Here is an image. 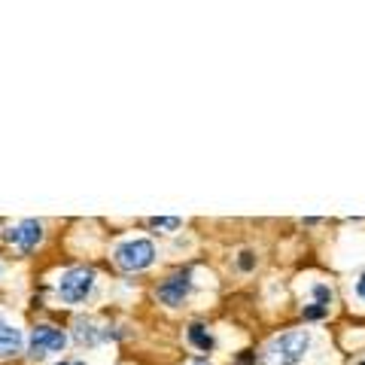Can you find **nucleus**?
<instances>
[{
  "instance_id": "f257e3e1",
  "label": "nucleus",
  "mask_w": 365,
  "mask_h": 365,
  "mask_svg": "<svg viewBox=\"0 0 365 365\" xmlns=\"http://www.w3.org/2000/svg\"><path fill=\"white\" fill-rule=\"evenodd\" d=\"M314 335L307 329H289V332L274 335L262 350V365H302L311 353Z\"/></svg>"
},
{
  "instance_id": "f03ea898",
  "label": "nucleus",
  "mask_w": 365,
  "mask_h": 365,
  "mask_svg": "<svg viewBox=\"0 0 365 365\" xmlns=\"http://www.w3.org/2000/svg\"><path fill=\"white\" fill-rule=\"evenodd\" d=\"M95 283H98V274L86 268V265H76L71 271L61 274L58 280V299L64 304H83L88 302V295L95 292Z\"/></svg>"
},
{
  "instance_id": "7ed1b4c3",
  "label": "nucleus",
  "mask_w": 365,
  "mask_h": 365,
  "mask_svg": "<svg viewBox=\"0 0 365 365\" xmlns=\"http://www.w3.org/2000/svg\"><path fill=\"white\" fill-rule=\"evenodd\" d=\"M113 259L122 271H146L155 262V244L150 237H128L113 250Z\"/></svg>"
},
{
  "instance_id": "20e7f679",
  "label": "nucleus",
  "mask_w": 365,
  "mask_h": 365,
  "mask_svg": "<svg viewBox=\"0 0 365 365\" xmlns=\"http://www.w3.org/2000/svg\"><path fill=\"white\" fill-rule=\"evenodd\" d=\"M192 287H195V280H192V268H180V271L168 274V277L158 283L155 299L162 304H168V307H180L192 295Z\"/></svg>"
},
{
  "instance_id": "39448f33",
  "label": "nucleus",
  "mask_w": 365,
  "mask_h": 365,
  "mask_svg": "<svg viewBox=\"0 0 365 365\" xmlns=\"http://www.w3.org/2000/svg\"><path fill=\"white\" fill-rule=\"evenodd\" d=\"M64 347H67V335L55 326H37L28 341L31 359H46V356H52V353H61Z\"/></svg>"
},
{
  "instance_id": "423d86ee",
  "label": "nucleus",
  "mask_w": 365,
  "mask_h": 365,
  "mask_svg": "<svg viewBox=\"0 0 365 365\" xmlns=\"http://www.w3.org/2000/svg\"><path fill=\"white\" fill-rule=\"evenodd\" d=\"M4 241H6L9 247L21 250V253H31V250H37L40 241H43V222L25 220V222H19L16 228H6V232H4Z\"/></svg>"
},
{
  "instance_id": "0eeeda50",
  "label": "nucleus",
  "mask_w": 365,
  "mask_h": 365,
  "mask_svg": "<svg viewBox=\"0 0 365 365\" xmlns=\"http://www.w3.org/2000/svg\"><path fill=\"white\" fill-rule=\"evenodd\" d=\"M73 338L79 341V344H88V347H95V344H101V341H107L110 338V332L107 329H101L95 319H76L73 323Z\"/></svg>"
},
{
  "instance_id": "6e6552de",
  "label": "nucleus",
  "mask_w": 365,
  "mask_h": 365,
  "mask_svg": "<svg viewBox=\"0 0 365 365\" xmlns=\"http://www.w3.org/2000/svg\"><path fill=\"white\" fill-rule=\"evenodd\" d=\"M21 344H25V338H21L19 329L13 323H6V319H0V359L21 353Z\"/></svg>"
},
{
  "instance_id": "1a4fd4ad",
  "label": "nucleus",
  "mask_w": 365,
  "mask_h": 365,
  "mask_svg": "<svg viewBox=\"0 0 365 365\" xmlns=\"http://www.w3.org/2000/svg\"><path fill=\"white\" fill-rule=\"evenodd\" d=\"M186 338H189V344L195 350H201V353H213L216 350V335L204 323H189Z\"/></svg>"
},
{
  "instance_id": "9d476101",
  "label": "nucleus",
  "mask_w": 365,
  "mask_h": 365,
  "mask_svg": "<svg viewBox=\"0 0 365 365\" xmlns=\"http://www.w3.org/2000/svg\"><path fill=\"white\" fill-rule=\"evenodd\" d=\"M329 314H332V307H323V304H317V302H307L302 307V317L307 319V323H319V319H326Z\"/></svg>"
},
{
  "instance_id": "9b49d317",
  "label": "nucleus",
  "mask_w": 365,
  "mask_h": 365,
  "mask_svg": "<svg viewBox=\"0 0 365 365\" xmlns=\"http://www.w3.org/2000/svg\"><path fill=\"white\" fill-rule=\"evenodd\" d=\"M311 295H314V302L323 304V307H332V302H335V292H332V287H329V283H314Z\"/></svg>"
},
{
  "instance_id": "f8f14e48",
  "label": "nucleus",
  "mask_w": 365,
  "mask_h": 365,
  "mask_svg": "<svg viewBox=\"0 0 365 365\" xmlns=\"http://www.w3.org/2000/svg\"><path fill=\"white\" fill-rule=\"evenodd\" d=\"M180 225H182V220H180V216H153V220H150V228H162L165 235L177 232Z\"/></svg>"
},
{
  "instance_id": "ddd939ff",
  "label": "nucleus",
  "mask_w": 365,
  "mask_h": 365,
  "mask_svg": "<svg viewBox=\"0 0 365 365\" xmlns=\"http://www.w3.org/2000/svg\"><path fill=\"white\" fill-rule=\"evenodd\" d=\"M353 299L359 302V307H365V268L356 274V283H353Z\"/></svg>"
},
{
  "instance_id": "4468645a",
  "label": "nucleus",
  "mask_w": 365,
  "mask_h": 365,
  "mask_svg": "<svg viewBox=\"0 0 365 365\" xmlns=\"http://www.w3.org/2000/svg\"><path fill=\"white\" fill-rule=\"evenodd\" d=\"M237 268L241 271H253L256 268V253L253 250H241V256H237Z\"/></svg>"
},
{
  "instance_id": "2eb2a0df",
  "label": "nucleus",
  "mask_w": 365,
  "mask_h": 365,
  "mask_svg": "<svg viewBox=\"0 0 365 365\" xmlns=\"http://www.w3.org/2000/svg\"><path fill=\"white\" fill-rule=\"evenodd\" d=\"M58 365H86V362L83 359H61Z\"/></svg>"
},
{
  "instance_id": "dca6fc26",
  "label": "nucleus",
  "mask_w": 365,
  "mask_h": 365,
  "mask_svg": "<svg viewBox=\"0 0 365 365\" xmlns=\"http://www.w3.org/2000/svg\"><path fill=\"white\" fill-rule=\"evenodd\" d=\"M241 365H253V356H250V353H244V356H241Z\"/></svg>"
},
{
  "instance_id": "f3484780",
  "label": "nucleus",
  "mask_w": 365,
  "mask_h": 365,
  "mask_svg": "<svg viewBox=\"0 0 365 365\" xmlns=\"http://www.w3.org/2000/svg\"><path fill=\"white\" fill-rule=\"evenodd\" d=\"M189 365H210L207 359H195V362H189Z\"/></svg>"
},
{
  "instance_id": "a211bd4d",
  "label": "nucleus",
  "mask_w": 365,
  "mask_h": 365,
  "mask_svg": "<svg viewBox=\"0 0 365 365\" xmlns=\"http://www.w3.org/2000/svg\"><path fill=\"white\" fill-rule=\"evenodd\" d=\"M359 365H365V359H362V362H359Z\"/></svg>"
}]
</instances>
